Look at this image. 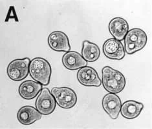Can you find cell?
I'll return each mask as SVG.
<instances>
[{
  "mask_svg": "<svg viewBox=\"0 0 152 129\" xmlns=\"http://www.w3.org/2000/svg\"><path fill=\"white\" fill-rule=\"evenodd\" d=\"M102 72V83L107 92L118 94L124 90L126 85V80L120 71L106 66L103 68Z\"/></svg>",
  "mask_w": 152,
  "mask_h": 129,
  "instance_id": "cell-1",
  "label": "cell"
},
{
  "mask_svg": "<svg viewBox=\"0 0 152 129\" xmlns=\"http://www.w3.org/2000/svg\"><path fill=\"white\" fill-rule=\"evenodd\" d=\"M51 67L48 60L43 58H35L31 61L29 73L31 78L42 85L49 84L51 76Z\"/></svg>",
  "mask_w": 152,
  "mask_h": 129,
  "instance_id": "cell-2",
  "label": "cell"
},
{
  "mask_svg": "<svg viewBox=\"0 0 152 129\" xmlns=\"http://www.w3.org/2000/svg\"><path fill=\"white\" fill-rule=\"evenodd\" d=\"M148 37L146 32L140 28H135L128 31L124 38L125 51L128 54H133L146 46Z\"/></svg>",
  "mask_w": 152,
  "mask_h": 129,
  "instance_id": "cell-3",
  "label": "cell"
},
{
  "mask_svg": "<svg viewBox=\"0 0 152 129\" xmlns=\"http://www.w3.org/2000/svg\"><path fill=\"white\" fill-rule=\"evenodd\" d=\"M29 58L16 59L12 61L7 67V72L12 80L19 81L25 80L29 73Z\"/></svg>",
  "mask_w": 152,
  "mask_h": 129,
  "instance_id": "cell-4",
  "label": "cell"
},
{
  "mask_svg": "<svg viewBox=\"0 0 152 129\" xmlns=\"http://www.w3.org/2000/svg\"><path fill=\"white\" fill-rule=\"evenodd\" d=\"M51 93L55 98L56 102L61 108L69 109L77 104V96L75 92L69 87H54Z\"/></svg>",
  "mask_w": 152,
  "mask_h": 129,
  "instance_id": "cell-5",
  "label": "cell"
},
{
  "mask_svg": "<svg viewBox=\"0 0 152 129\" xmlns=\"http://www.w3.org/2000/svg\"><path fill=\"white\" fill-rule=\"evenodd\" d=\"M56 100L48 88H43L36 101V108L43 115H49L56 108Z\"/></svg>",
  "mask_w": 152,
  "mask_h": 129,
  "instance_id": "cell-6",
  "label": "cell"
},
{
  "mask_svg": "<svg viewBox=\"0 0 152 129\" xmlns=\"http://www.w3.org/2000/svg\"><path fill=\"white\" fill-rule=\"evenodd\" d=\"M103 52L107 58L113 60H121L126 55V51L122 43L115 38H110L104 43Z\"/></svg>",
  "mask_w": 152,
  "mask_h": 129,
  "instance_id": "cell-7",
  "label": "cell"
},
{
  "mask_svg": "<svg viewBox=\"0 0 152 129\" xmlns=\"http://www.w3.org/2000/svg\"><path fill=\"white\" fill-rule=\"evenodd\" d=\"M48 44L52 50L57 52H69L71 46L67 36L61 31H55L48 38Z\"/></svg>",
  "mask_w": 152,
  "mask_h": 129,
  "instance_id": "cell-8",
  "label": "cell"
},
{
  "mask_svg": "<svg viewBox=\"0 0 152 129\" xmlns=\"http://www.w3.org/2000/svg\"><path fill=\"white\" fill-rule=\"evenodd\" d=\"M80 83L86 87H100L102 81L95 69L91 67H85L80 69L77 73Z\"/></svg>",
  "mask_w": 152,
  "mask_h": 129,
  "instance_id": "cell-9",
  "label": "cell"
},
{
  "mask_svg": "<svg viewBox=\"0 0 152 129\" xmlns=\"http://www.w3.org/2000/svg\"><path fill=\"white\" fill-rule=\"evenodd\" d=\"M102 107L106 113L113 120L118 117L121 110V101L119 97L113 93L105 96L102 99Z\"/></svg>",
  "mask_w": 152,
  "mask_h": 129,
  "instance_id": "cell-10",
  "label": "cell"
},
{
  "mask_svg": "<svg viewBox=\"0 0 152 129\" xmlns=\"http://www.w3.org/2000/svg\"><path fill=\"white\" fill-rule=\"evenodd\" d=\"M62 63L69 70L80 69L88 64V62L83 56L75 51H69L65 54L62 57Z\"/></svg>",
  "mask_w": 152,
  "mask_h": 129,
  "instance_id": "cell-11",
  "label": "cell"
},
{
  "mask_svg": "<svg viewBox=\"0 0 152 129\" xmlns=\"http://www.w3.org/2000/svg\"><path fill=\"white\" fill-rule=\"evenodd\" d=\"M109 30L115 39L118 41L123 40L129 31L127 21L122 17H115L110 22Z\"/></svg>",
  "mask_w": 152,
  "mask_h": 129,
  "instance_id": "cell-12",
  "label": "cell"
},
{
  "mask_svg": "<svg viewBox=\"0 0 152 129\" xmlns=\"http://www.w3.org/2000/svg\"><path fill=\"white\" fill-rule=\"evenodd\" d=\"M42 114L37 109L32 106H24L18 110L17 118L19 122L25 125H29L41 119Z\"/></svg>",
  "mask_w": 152,
  "mask_h": 129,
  "instance_id": "cell-13",
  "label": "cell"
},
{
  "mask_svg": "<svg viewBox=\"0 0 152 129\" xmlns=\"http://www.w3.org/2000/svg\"><path fill=\"white\" fill-rule=\"evenodd\" d=\"M42 85L37 81L28 80L21 83L18 88L19 94L21 98L31 100L36 98L43 89Z\"/></svg>",
  "mask_w": 152,
  "mask_h": 129,
  "instance_id": "cell-14",
  "label": "cell"
},
{
  "mask_svg": "<svg viewBox=\"0 0 152 129\" xmlns=\"http://www.w3.org/2000/svg\"><path fill=\"white\" fill-rule=\"evenodd\" d=\"M144 108L142 103L134 100H128L121 107L122 116L126 119H134L138 117Z\"/></svg>",
  "mask_w": 152,
  "mask_h": 129,
  "instance_id": "cell-15",
  "label": "cell"
},
{
  "mask_svg": "<svg viewBox=\"0 0 152 129\" xmlns=\"http://www.w3.org/2000/svg\"><path fill=\"white\" fill-rule=\"evenodd\" d=\"M82 56L87 62H95L99 59L100 56V51L99 46L89 41H84L83 42Z\"/></svg>",
  "mask_w": 152,
  "mask_h": 129,
  "instance_id": "cell-16",
  "label": "cell"
},
{
  "mask_svg": "<svg viewBox=\"0 0 152 129\" xmlns=\"http://www.w3.org/2000/svg\"><path fill=\"white\" fill-rule=\"evenodd\" d=\"M15 19L16 21H18V17L16 16V14L15 12V10H14V7H10L9 11L8 14L7 16V19L5 21H8L9 19Z\"/></svg>",
  "mask_w": 152,
  "mask_h": 129,
  "instance_id": "cell-17",
  "label": "cell"
}]
</instances>
